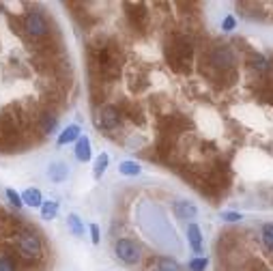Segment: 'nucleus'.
<instances>
[{"mask_svg": "<svg viewBox=\"0 0 273 271\" xmlns=\"http://www.w3.org/2000/svg\"><path fill=\"white\" fill-rule=\"evenodd\" d=\"M80 138V125H67L63 131H60L58 136V140H56V145L58 147H65V145H69V142H78Z\"/></svg>", "mask_w": 273, "mask_h": 271, "instance_id": "10", "label": "nucleus"}, {"mask_svg": "<svg viewBox=\"0 0 273 271\" xmlns=\"http://www.w3.org/2000/svg\"><path fill=\"white\" fill-rule=\"evenodd\" d=\"M194 60V45L192 41L183 35H177L174 39L170 41V48H168V63L174 71L179 73H185L189 71V65Z\"/></svg>", "mask_w": 273, "mask_h": 271, "instance_id": "1", "label": "nucleus"}, {"mask_svg": "<svg viewBox=\"0 0 273 271\" xmlns=\"http://www.w3.org/2000/svg\"><path fill=\"white\" fill-rule=\"evenodd\" d=\"M67 224H69V228H71V232L75 237H82L84 235V224H82V220L75 213H71L69 217H67Z\"/></svg>", "mask_w": 273, "mask_h": 271, "instance_id": "20", "label": "nucleus"}, {"mask_svg": "<svg viewBox=\"0 0 273 271\" xmlns=\"http://www.w3.org/2000/svg\"><path fill=\"white\" fill-rule=\"evenodd\" d=\"M39 211H41V217H43V220H54L56 213H58V202H54V200H45Z\"/></svg>", "mask_w": 273, "mask_h": 271, "instance_id": "19", "label": "nucleus"}, {"mask_svg": "<svg viewBox=\"0 0 273 271\" xmlns=\"http://www.w3.org/2000/svg\"><path fill=\"white\" fill-rule=\"evenodd\" d=\"M249 67H252L256 73H267L271 63L262 54H252V56H249Z\"/></svg>", "mask_w": 273, "mask_h": 271, "instance_id": "16", "label": "nucleus"}, {"mask_svg": "<svg viewBox=\"0 0 273 271\" xmlns=\"http://www.w3.org/2000/svg\"><path fill=\"white\" fill-rule=\"evenodd\" d=\"M234 26H237V20H234V15H226L224 22H222V30L230 33V30H234Z\"/></svg>", "mask_w": 273, "mask_h": 271, "instance_id": "25", "label": "nucleus"}, {"mask_svg": "<svg viewBox=\"0 0 273 271\" xmlns=\"http://www.w3.org/2000/svg\"><path fill=\"white\" fill-rule=\"evenodd\" d=\"M15 247H18L20 256H24L26 260H39L43 256V243L41 237L37 235L33 228H22L15 237Z\"/></svg>", "mask_w": 273, "mask_h": 271, "instance_id": "2", "label": "nucleus"}, {"mask_svg": "<svg viewBox=\"0 0 273 271\" xmlns=\"http://www.w3.org/2000/svg\"><path fill=\"white\" fill-rule=\"evenodd\" d=\"M172 211L179 220H189V222L196 220V215H198V209H196V205L189 200H174Z\"/></svg>", "mask_w": 273, "mask_h": 271, "instance_id": "8", "label": "nucleus"}, {"mask_svg": "<svg viewBox=\"0 0 273 271\" xmlns=\"http://www.w3.org/2000/svg\"><path fill=\"white\" fill-rule=\"evenodd\" d=\"M37 127H39L41 133H52L58 127V116L52 110H43L37 118Z\"/></svg>", "mask_w": 273, "mask_h": 271, "instance_id": "9", "label": "nucleus"}, {"mask_svg": "<svg viewBox=\"0 0 273 271\" xmlns=\"http://www.w3.org/2000/svg\"><path fill=\"white\" fill-rule=\"evenodd\" d=\"M24 33L30 37V39H43V37L50 33L48 18H45L41 11L26 13V18H24Z\"/></svg>", "mask_w": 273, "mask_h": 271, "instance_id": "5", "label": "nucleus"}, {"mask_svg": "<svg viewBox=\"0 0 273 271\" xmlns=\"http://www.w3.org/2000/svg\"><path fill=\"white\" fill-rule=\"evenodd\" d=\"M209 65L219 73L232 71L234 65H237V54H234V50L228 43H219L209 52Z\"/></svg>", "mask_w": 273, "mask_h": 271, "instance_id": "3", "label": "nucleus"}, {"mask_svg": "<svg viewBox=\"0 0 273 271\" xmlns=\"http://www.w3.org/2000/svg\"><path fill=\"white\" fill-rule=\"evenodd\" d=\"M127 18H129L131 22V26L133 28H138V30H144L149 24V11H147V7H144L142 3H127Z\"/></svg>", "mask_w": 273, "mask_h": 271, "instance_id": "7", "label": "nucleus"}, {"mask_svg": "<svg viewBox=\"0 0 273 271\" xmlns=\"http://www.w3.org/2000/svg\"><path fill=\"white\" fill-rule=\"evenodd\" d=\"M260 235H262V245L267 247L269 252H273V224H264Z\"/></svg>", "mask_w": 273, "mask_h": 271, "instance_id": "22", "label": "nucleus"}, {"mask_svg": "<svg viewBox=\"0 0 273 271\" xmlns=\"http://www.w3.org/2000/svg\"><path fill=\"white\" fill-rule=\"evenodd\" d=\"M93 151H90V140L86 136H80L78 142H75V160L78 162H88Z\"/></svg>", "mask_w": 273, "mask_h": 271, "instance_id": "11", "label": "nucleus"}, {"mask_svg": "<svg viewBox=\"0 0 273 271\" xmlns=\"http://www.w3.org/2000/svg\"><path fill=\"white\" fill-rule=\"evenodd\" d=\"M189 271H204L209 267V260L204 258V256H198V258H194V260H189Z\"/></svg>", "mask_w": 273, "mask_h": 271, "instance_id": "23", "label": "nucleus"}, {"mask_svg": "<svg viewBox=\"0 0 273 271\" xmlns=\"http://www.w3.org/2000/svg\"><path fill=\"white\" fill-rule=\"evenodd\" d=\"M187 239H189V245L196 254L202 252V235H200V228L198 224H189L187 226Z\"/></svg>", "mask_w": 273, "mask_h": 271, "instance_id": "14", "label": "nucleus"}, {"mask_svg": "<svg viewBox=\"0 0 273 271\" xmlns=\"http://www.w3.org/2000/svg\"><path fill=\"white\" fill-rule=\"evenodd\" d=\"M222 217L226 222H241V213H237V211H226V213H222Z\"/></svg>", "mask_w": 273, "mask_h": 271, "instance_id": "26", "label": "nucleus"}, {"mask_svg": "<svg viewBox=\"0 0 273 271\" xmlns=\"http://www.w3.org/2000/svg\"><path fill=\"white\" fill-rule=\"evenodd\" d=\"M108 164H110V155L108 153H99L95 160V166H93V177L99 181L103 177V172L108 170Z\"/></svg>", "mask_w": 273, "mask_h": 271, "instance_id": "15", "label": "nucleus"}, {"mask_svg": "<svg viewBox=\"0 0 273 271\" xmlns=\"http://www.w3.org/2000/svg\"><path fill=\"white\" fill-rule=\"evenodd\" d=\"M153 271H181L179 262L168 258V256H159V258H155V267Z\"/></svg>", "mask_w": 273, "mask_h": 271, "instance_id": "17", "label": "nucleus"}, {"mask_svg": "<svg viewBox=\"0 0 273 271\" xmlns=\"http://www.w3.org/2000/svg\"><path fill=\"white\" fill-rule=\"evenodd\" d=\"M7 198L11 200V205H15V209H20L22 205H24V200H22V194H18L15 190H11V187L7 190Z\"/></svg>", "mask_w": 273, "mask_h": 271, "instance_id": "24", "label": "nucleus"}, {"mask_svg": "<svg viewBox=\"0 0 273 271\" xmlns=\"http://www.w3.org/2000/svg\"><path fill=\"white\" fill-rule=\"evenodd\" d=\"M118 170H120V175H125V177H135V175H140V170H142V166L138 162H131V160H127L118 166Z\"/></svg>", "mask_w": 273, "mask_h": 271, "instance_id": "18", "label": "nucleus"}, {"mask_svg": "<svg viewBox=\"0 0 273 271\" xmlns=\"http://www.w3.org/2000/svg\"><path fill=\"white\" fill-rule=\"evenodd\" d=\"M0 271H18V260L11 254L3 252L0 254Z\"/></svg>", "mask_w": 273, "mask_h": 271, "instance_id": "21", "label": "nucleus"}, {"mask_svg": "<svg viewBox=\"0 0 273 271\" xmlns=\"http://www.w3.org/2000/svg\"><path fill=\"white\" fill-rule=\"evenodd\" d=\"M22 200H24V205L33 207V209H41L43 205V196L37 187H28L26 192H22Z\"/></svg>", "mask_w": 273, "mask_h": 271, "instance_id": "12", "label": "nucleus"}, {"mask_svg": "<svg viewBox=\"0 0 273 271\" xmlns=\"http://www.w3.org/2000/svg\"><path fill=\"white\" fill-rule=\"evenodd\" d=\"M120 114H123V112H120L116 105L105 103L97 110V125L103 127V129H116L120 125Z\"/></svg>", "mask_w": 273, "mask_h": 271, "instance_id": "6", "label": "nucleus"}, {"mask_svg": "<svg viewBox=\"0 0 273 271\" xmlns=\"http://www.w3.org/2000/svg\"><path fill=\"white\" fill-rule=\"evenodd\" d=\"M90 239H93L95 245L99 243V226H97V224H90Z\"/></svg>", "mask_w": 273, "mask_h": 271, "instance_id": "27", "label": "nucleus"}, {"mask_svg": "<svg viewBox=\"0 0 273 271\" xmlns=\"http://www.w3.org/2000/svg\"><path fill=\"white\" fill-rule=\"evenodd\" d=\"M48 177L54 181V183H63V181L69 177V168H67V164L56 162V164H52L48 168Z\"/></svg>", "mask_w": 273, "mask_h": 271, "instance_id": "13", "label": "nucleus"}, {"mask_svg": "<svg viewBox=\"0 0 273 271\" xmlns=\"http://www.w3.org/2000/svg\"><path fill=\"white\" fill-rule=\"evenodd\" d=\"M114 254L120 262L125 265H138L142 260V247L131 239H118L114 243Z\"/></svg>", "mask_w": 273, "mask_h": 271, "instance_id": "4", "label": "nucleus"}]
</instances>
